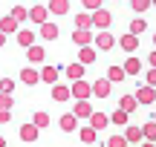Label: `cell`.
Returning a JSON list of instances; mask_svg holds the SVG:
<instances>
[{
	"label": "cell",
	"instance_id": "obj_33",
	"mask_svg": "<svg viewBox=\"0 0 156 147\" xmlns=\"http://www.w3.org/2000/svg\"><path fill=\"white\" fill-rule=\"evenodd\" d=\"M12 17H15L17 23H23L29 17V9H23V6H15V9H12Z\"/></svg>",
	"mask_w": 156,
	"mask_h": 147
},
{
	"label": "cell",
	"instance_id": "obj_2",
	"mask_svg": "<svg viewBox=\"0 0 156 147\" xmlns=\"http://www.w3.org/2000/svg\"><path fill=\"white\" fill-rule=\"evenodd\" d=\"M0 32H3V35H17V32H20V23H17L12 15H6L3 20H0Z\"/></svg>",
	"mask_w": 156,
	"mask_h": 147
},
{
	"label": "cell",
	"instance_id": "obj_29",
	"mask_svg": "<svg viewBox=\"0 0 156 147\" xmlns=\"http://www.w3.org/2000/svg\"><path fill=\"white\" fill-rule=\"evenodd\" d=\"M145 29H147V23H145V20H142V17H136V20H133V23H130V35H136V38H139V35H142V32H145Z\"/></svg>",
	"mask_w": 156,
	"mask_h": 147
},
{
	"label": "cell",
	"instance_id": "obj_31",
	"mask_svg": "<svg viewBox=\"0 0 156 147\" xmlns=\"http://www.w3.org/2000/svg\"><path fill=\"white\" fill-rule=\"evenodd\" d=\"M142 136H145L147 138V142H156V124H153V121H151V124H145V127H142Z\"/></svg>",
	"mask_w": 156,
	"mask_h": 147
},
{
	"label": "cell",
	"instance_id": "obj_23",
	"mask_svg": "<svg viewBox=\"0 0 156 147\" xmlns=\"http://www.w3.org/2000/svg\"><path fill=\"white\" fill-rule=\"evenodd\" d=\"M107 81H110V84L124 81V67H110V69H107Z\"/></svg>",
	"mask_w": 156,
	"mask_h": 147
},
{
	"label": "cell",
	"instance_id": "obj_9",
	"mask_svg": "<svg viewBox=\"0 0 156 147\" xmlns=\"http://www.w3.org/2000/svg\"><path fill=\"white\" fill-rule=\"evenodd\" d=\"M113 43H116V38H113L110 32H98L95 35V46H98V49H113Z\"/></svg>",
	"mask_w": 156,
	"mask_h": 147
},
{
	"label": "cell",
	"instance_id": "obj_41",
	"mask_svg": "<svg viewBox=\"0 0 156 147\" xmlns=\"http://www.w3.org/2000/svg\"><path fill=\"white\" fill-rule=\"evenodd\" d=\"M3 43H6V35H3V32H0V46H3Z\"/></svg>",
	"mask_w": 156,
	"mask_h": 147
},
{
	"label": "cell",
	"instance_id": "obj_15",
	"mask_svg": "<svg viewBox=\"0 0 156 147\" xmlns=\"http://www.w3.org/2000/svg\"><path fill=\"white\" fill-rule=\"evenodd\" d=\"M90 26H93V15H75V29L78 32H90Z\"/></svg>",
	"mask_w": 156,
	"mask_h": 147
},
{
	"label": "cell",
	"instance_id": "obj_10",
	"mask_svg": "<svg viewBox=\"0 0 156 147\" xmlns=\"http://www.w3.org/2000/svg\"><path fill=\"white\" fill-rule=\"evenodd\" d=\"M93 95H98V98H107V95H110V81H107V78H101V81H93Z\"/></svg>",
	"mask_w": 156,
	"mask_h": 147
},
{
	"label": "cell",
	"instance_id": "obj_40",
	"mask_svg": "<svg viewBox=\"0 0 156 147\" xmlns=\"http://www.w3.org/2000/svg\"><path fill=\"white\" fill-rule=\"evenodd\" d=\"M151 67L156 69V52H151Z\"/></svg>",
	"mask_w": 156,
	"mask_h": 147
},
{
	"label": "cell",
	"instance_id": "obj_27",
	"mask_svg": "<svg viewBox=\"0 0 156 147\" xmlns=\"http://www.w3.org/2000/svg\"><path fill=\"white\" fill-rule=\"evenodd\" d=\"M32 124L38 127V130H44V127H49V113H35V115H32Z\"/></svg>",
	"mask_w": 156,
	"mask_h": 147
},
{
	"label": "cell",
	"instance_id": "obj_25",
	"mask_svg": "<svg viewBox=\"0 0 156 147\" xmlns=\"http://www.w3.org/2000/svg\"><path fill=\"white\" fill-rule=\"evenodd\" d=\"M41 81L55 84V81H58V69H55V67H44V69H41Z\"/></svg>",
	"mask_w": 156,
	"mask_h": 147
},
{
	"label": "cell",
	"instance_id": "obj_28",
	"mask_svg": "<svg viewBox=\"0 0 156 147\" xmlns=\"http://www.w3.org/2000/svg\"><path fill=\"white\" fill-rule=\"evenodd\" d=\"M124 138H127V144H133V142H139V138H145V136H142V127H127Z\"/></svg>",
	"mask_w": 156,
	"mask_h": 147
},
{
	"label": "cell",
	"instance_id": "obj_24",
	"mask_svg": "<svg viewBox=\"0 0 156 147\" xmlns=\"http://www.w3.org/2000/svg\"><path fill=\"white\" fill-rule=\"evenodd\" d=\"M46 9H49V12H55V15H67V12H69V3H67V0H52Z\"/></svg>",
	"mask_w": 156,
	"mask_h": 147
},
{
	"label": "cell",
	"instance_id": "obj_26",
	"mask_svg": "<svg viewBox=\"0 0 156 147\" xmlns=\"http://www.w3.org/2000/svg\"><path fill=\"white\" fill-rule=\"evenodd\" d=\"M139 69H142L139 58H127V63H124V75H139Z\"/></svg>",
	"mask_w": 156,
	"mask_h": 147
},
{
	"label": "cell",
	"instance_id": "obj_19",
	"mask_svg": "<svg viewBox=\"0 0 156 147\" xmlns=\"http://www.w3.org/2000/svg\"><path fill=\"white\" fill-rule=\"evenodd\" d=\"M26 58H29L32 63H41V61L46 58V52H44V46H38V43H35L32 49H26Z\"/></svg>",
	"mask_w": 156,
	"mask_h": 147
},
{
	"label": "cell",
	"instance_id": "obj_5",
	"mask_svg": "<svg viewBox=\"0 0 156 147\" xmlns=\"http://www.w3.org/2000/svg\"><path fill=\"white\" fill-rule=\"evenodd\" d=\"M78 63H81V67L95 63V49H93V46H84V49H78Z\"/></svg>",
	"mask_w": 156,
	"mask_h": 147
},
{
	"label": "cell",
	"instance_id": "obj_16",
	"mask_svg": "<svg viewBox=\"0 0 156 147\" xmlns=\"http://www.w3.org/2000/svg\"><path fill=\"white\" fill-rule=\"evenodd\" d=\"M139 107V101H136V95H122V101H119V110H124V113H133V110Z\"/></svg>",
	"mask_w": 156,
	"mask_h": 147
},
{
	"label": "cell",
	"instance_id": "obj_32",
	"mask_svg": "<svg viewBox=\"0 0 156 147\" xmlns=\"http://www.w3.org/2000/svg\"><path fill=\"white\" fill-rule=\"evenodd\" d=\"M110 121L119 124V127H124V124H127V113H124V110H116V113L110 115Z\"/></svg>",
	"mask_w": 156,
	"mask_h": 147
},
{
	"label": "cell",
	"instance_id": "obj_38",
	"mask_svg": "<svg viewBox=\"0 0 156 147\" xmlns=\"http://www.w3.org/2000/svg\"><path fill=\"white\" fill-rule=\"evenodd\" d=\"M12 121V113H6V110H0V124H9Z\"/></svg>",
	"mask_w": 156,
	"mask_h": 147
},
{
	"label": "cell",
	"instance_id": "obj_44",
	"mask_svg": "<svg viewBox=\"0 0 156 147\" xmlns=\"http://www.w3.org/2000/svg\"><path fill=\"white\" fill-rule=\"evenodd\" d=\"M153 43H156V35H153Z\"/></svg>",
	"mask_w": 156,
	"mask_h": 147
},
{
	"label": "cell",
	"instance_id": "obj_42",
	"mask_svg": "<svg viewBox=\"0 0 156 147\" xmlns=\"http://www.w3.org/2000/svg\"><path fill=\"white\" fill-rule=\"evenodd\" d=\"M0 147H6V138H3V136H0Z\"/></svg>",
	"mask_w": 156,
	"mask_h": 147
},
{
	"label": "cell",
	"instance_id": "obj_17",
	"mask_svg": "<svg viewBox=\"0 0 156 147\" xmlns=\"http://www.w3.org/2000/svg\"><path fill=\"white\" fill-rule=\"evenodd\" d=\"M69 95H73L69 87H64V84H55V87H52V98H55V101H69Z\"/></svg>",
	"mask_w": 156,
	"mask_h": 147
},
{
	"label": "cell",
	"instance_id": "obj_7",
	"mask_svg": "<svg viewBox=\"0 0 156 147\" xmlns=\"http://www.w3.org/2000/svg\"><path fill=\"white\" fill-rule=\"evenodd\" d=\"M20 81H23L26 87H35V84L41 81V72H35L32 67H26V69H20Z\"/></svg>",
	"mask_w": 156,
	"mask_h": 147
},
{
	"label": "cell",
	"instance_id": "obj_39",
	"mask_svg": "<svg viewBox=\"0 0 156 147\" xmlns=\"http://www.w3.org/2000/svg\"><path fill=\"white\" fill-rule=\"evenodd\" d=\"M147 87H156V69H151V72H147Z\"/></svg>",
	"mask_w": 156,
	"mask_h": 147
},
{
	"label": "cell",
	"instance_id": "obj_30",
	"mask_svg": "<svg viewBox=\"0 0 156 147\" xmlns=\"http://www.w3.org/2000/svg\"><path fill=\"white\" fill-rule=\"evenodd\" d=\"M95 138H98V133H95L93 127H84V130H81V142H84V144H93Z\"/></svg>",
	"mask_w": 156,
	"mask_h": 147
},
{
	"label": "cell",
	"instance_id": "obj_45",
	"mask_svg": "<svg viewBox=\"0 0 156 147\" xmlns=\"http://www.w3.org/2000/svg\"><path fill=\"white\" fill-rule=\"evenodd\" d=\"M153 124H156V115H153Z\"/></svg>",
	"mask_w": 156,
	"mask_h": 147
},
{
	"label": "cell",
	"instance_id": "obj_8",
	"mask_svg": "<svg viewBox=\"0 0 156 147\" xmlns=\"http://www.w3.org/2000/svg\"><path fill=\"white\" fill-rule=\"evenodd\" d=\"M58 127H61L64 133H73V130H78V118L73 113H67V115H61V121H58Z\"/></svg>",
	"mask_w": 156,
	"mask_h": 147
},
{
	"label": "cell",
	"instance_id": "obj_3",
	"mask_svg": "<svg viewBox=\"0 0 156 147\" xmlns=\"http://www.w3.org/2000/svg\"><path fill=\"white\" fill-rule=\"evenodd\" d=\"M15 38H17V43H20L23 49H32V46H35V32H32V29H20Z\"/></svg>",
	"mask_w": 156,
	"mask_h": 147
},
{
	"label": "cell",
	"instance_id": "obj_37",
	"mask_svg": "<svg viewBox=\"0 0 156 147\" xmlns=\"http://www.w3.org/2000/svg\"><path fill=\"white\" fill-rule=\"evenodd\" d=\"M130 6H133V12H145V9H147V6H151V3H145V0H142V3H139V0H136V3H130Z\"/></svg>",
	"mask_w": 156,
	"mask_h": 147
},
{
	"label": "cell",
	"instance_id": "obj_18",
	"mask_svg": "<svg viewBox=\"0 0 156 147\" xmlns=\"http://www.w3.org/2000/svg\"><path fill=\"white\" fill-rule=\"evenodd\" d=\"M107 121H110V115H104V113H93V115H90V127H93L95 133H98Z\"/></svg>",
	"mask_w": 156,
	"mask_h": 147
},
{
	"label": "cell",
	"instance_id": "obj_14",
	"mask_svg": "<svg viewBox=\"0 0 156 147\" xmlns=\"http://www.w3.org/2000/svg\"><path fill=\"white\" fill-rule=\"evenodd\" d=\"M73 40L84 49V46H90V43L95 40V35H93V32H78V29H75V32H73Z\"/></svg>",
	"mask_w": 156,
	"mask_h": 147
},
{
	"label": "cell",
	"instance_id": "obj_21",
	"mask_svg": "<svg viewBox=\"0 0 156 147\" xmlns=\"http://www.w3.org/2000/svg\"><path fill=\"white\" fill-rule=\"evenodd\" d=\"M41 38L44 40H55L58 38V26L55 23H44V26H41Z\"/></svg>",
	"mask_w": 156,
	"mask_h": 147
},
{
	"label": "cell",
	"instance_id": "obj_43",
	"mask_svg": "<svg viewBox=\"0 0 156 147\" xmlns=\"http://www.w3.org/2000/svg\"><path fill=\"white\" fill-rule=\"evenodd\" d=\"M142 147H153V144H151V142H147V144H142Z\"/></svg>",
	"mask_w": 156,
	"mask_h": 147
},
{
	"label": "cell",
	"instance_id": "obj_34",
	"mask_svg": "<svg viewBox=\"0 0 156 147\" xmlns=\"http://www.w3.org/2000/svg\"><path fill=\"white\" fill-rule=\"evenodd\" d=\"M12 90H15V81H12V78L0 81V92H3V95H12Z\"/></svg>",
	"mask_w": 156,
	"mask_h": 147
},
{
	"label": "cell",
	"instance_id": "obj_4",
	"mask_svg": "<svg viewBox=\"0 0 156 147\" xmlns=\"http://www.w3.org/2000/svg\"><path fill=\"white\" fill-rule=\"evenodd\" d=\"M46 15H49V9H46L44 3H38V6H32V9H29V17H32L35 23H41V26L46 23Z\"/></svg>",
	"mask_w": 156,
	"mask_h": 147
},
{
	"label": "cell",
	"instance_id": "obj_11",
	"mask_svg": "<svg viewBox=\"0 0 156 147\" xmlns=\"http://www.w3.org/2000/svg\"><path fill=\"white\" fill-rule=\"evenodd\" d=\"M38 127H35V124H23L20 127V142H38Z\"/></svg>",
	"mask_w": 156,
	"mask_h": 147
},
{
	"label": "cell",
	"instance_id": "obj_36",
	"mask_svg": "<svg viewBox=\"0 0 156 147\" xmlns=\"http://www.w3.org/2000/svg\"><path fill=\"white\" fill-rule=\"evenodd\" d=\"M107 147H127V138L124 136H113V138H107Z\"/></svg>",
	"mask_w": 156,
	"mask_h": 147
},
{
	"label": "cell",
	"instance_id": "obj_35",
	"mask_svg": "<svg viewBox=\"0 0 156 147\" xmlns=\"http://www.w3.org/2000/svg\"><path fill=\"white\" fill-rule=\"evenodd\" d=\"M12 104H15V98H12V95H3V92H0V110L12 113Z\"/></svg>",
	"mask_w": 156,
	"mask_h": 147
},
{
	"label": "cell",
	"instance_id": "obj_20",
	"mask_svg": "<svg viewBox=\"0 0 156 147\" xmlns=\"http://www.w3.org/2000/svg\"><path fill=\"white\" fill-rule=\"evenodd\" d=\"M119 46H122L124 52H133L136 46H139V38H136V35H124V38L119 40Z\"/></svg>",
	"mask_w": 156,
	"mask_h": 147
},
{
	"label": "cell",
	"instance_id": "obj_6",
	"mask_svg": "<svg viewBox=\"0 0 156 147\" xmlns=\"http://www.w3.org/2000/svg\"><path fill=\"white\" fill-rule=\"evenodd\" d=\"M110 20H113V15H110V12H104V9H98L93 15V26H98V29H107V26H110Z\"/></svg>",
	"mask_w": 156,
	"mask_h": 147
},
{
	"label": "cell",
	"instance_id": "obj_12",
	"mask_svg": "<svg viewBox=\"0 0 156 147\" xmlns=\"http://www.w3.org/2000/svg\"><path fill=\"white\" fill-rule=\"evenodd\" d=\"M64 72H67V78L73 81V84H75V81H84V67H81V63H69Z\"/></svg>",
	"mask_w": 156,
	"mask_h": 147
},
{
	"label": "cell",
	"instance_id": "obj_22",
	"mask_svg": "<svg viewBox=\"0 0 156 147\" xmlns=\"http://www.w3.org/2000/svg\"><path fill=\"white\" fill-rule=\"evenodd\" d=\"M156 98V92H153V87H142L139 92H136V101H142V104H151Z\"/></svg>",
	"mask_w": 156,
	"mask_h": 147
},
{
	"label": "cell",
	"instance_id": "obj_1",
	"mask_svg": "<svg viewBox=\"0 0 156 147\" xmlns=\"http://www.w3.org/2000/svg\"><path fill=\"white\" fill-rule=\"evenodd\" d=\"M69 92H73L78 101H87V98L93 95V84H90V81H75V84L69 87Z\"/></svg>",
	"mask_w": 156,
	"mask_h": 147
},
{
	"label": "cell",
	"instance_id": "obj_13",
	"mask_svg": "<svg viewBox=\"0 0 156 147\" xmlns=\"http://www.w3.org/2000/svg\"><path fill=\"white\" fill-rule=\"evenodd\" d=\"M73 115H75V118H87V115H93V107H90V101H75Z\"/></svg>",
	"mask_w": 156,
	"mask_h": 147
}]
</instances>
